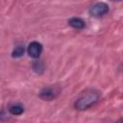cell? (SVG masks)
Wrapping results in <instances>:
<instances>
[{"label":"cell","mask_w":123,"mask_h":123,"mask_svg":"<svg viewBox=\"0 0 123 123\" xmlns=\"http://www.w3.org/2000/svg\"><path fill=\"white\" fill-rule=\"evenodd\" d=\"M101 94L95 89H88L84 91L74 102V108L79 111H85L95 105L100 100Z\"/></svg>","instance_id":"obj_1"},{"label":"cell","mask_w":123,"mask_h":123,"mask_svg":"<svg viewBox=\"0 0 123 123\" xmlns=\"http://www.w3.org/2000/svg\"><path fill=\"white\" fill-rule=\"evenodd\" d=\"M61 89L59 86H45L43 87L40 92H39V97L42 100L45 101H51L53 99H55L59 93H60Z\"/></svg>","instance_id":"obj_2"},{"label":"cell","mask_w":123,"mask_h":123,"mask_svg":"<svg viewBox=\"0 0 123 123\" xmlns=\"http://www.w3.org/2000/svg\"><path fill=\"white\" fill-rule=\"evenodd\" d=\"M109 12V6L104 2H98L89 9V13L94 17H100Z\"/></svg>","instance_id":"obj_3"},{"label":"cell","mask_w":123,"mask_h":123,"mask_svg":"<svg viewBox=\"0 0 123 123\" xmlns=\"http://www.w3.org/2000/svg\"><path fill=\"white\" fill-rule=\"evenodd\" d=\"M27 52L29 54L30 57L32 58H38L42 52V45L41 43L37 42V41H32L27 49Z\"/></svg>","instance_id":"obj_4"},{"label":"cell","mask_w":123,"mask_h":123,"mask_svg":"<svg viewBox=\"0 0 123 123\" xmlns=\"http://www.w3.org/2000/svg\"><path fill=\"white\" fill-rule=\"evenodd\" d=\"M68 24L74 28V29H77V30H81V29H84L85 26H86V22L80 18V17H72L68 20Z\"/></svg>","instance_id":"obj_5"},{"label":"cell","mask_w":123,"mask_h":123,"mask_svg":"<svg viewBox=\"0 0 123 123\" xmlns=\"http://www.w3.org/2000/svg\"><path fill=\"white\" fill-rule=\"evenodd\" d=\"M23 111L24 108L19 103H14L9 106V112L12 115H20L21 113H23Z\"/></svg>","instance_id":"obj_6"},{"label":"cell","mask_w":123,"mask_h":123,"mask_svg":"<svg viewBox=\"0 0 123 123\" xmlns=\"http://www.w3.org/2000/svg\"><path fill=\"white\" fill-rule=\"evenodd\" d=\"M24 46L23 45H17L15 46V48L13 49L12 53V56L13 58H20L21 56H23L24 54Z\"/></svg>","instance_id":"obj_7"},{"label":"cell","mask_w":123,"mask_h":123,"mask_svg":"<svg viewBox=\"0 0 123 123\" xmlns=\"http://www.w3.org/2000/svg\"><path fill=\"white\" fill-rule=\"evenodd\" d=\"M33 70L37 73V74H41L44 71V64L41 62H36L33 63Z\"/></svg>","instance_id":"obj_8"},{"label":"cell","mask_w":123,"mask_h":123,"mask_svg":"<svg viewBox=\"0 0 123 123\" xmlns=\"http://www.w3.org/2000/svg\"><path fill=\"white\" fill-rule=\"evenodd\" d=\"M7 119H9L8 115L5 113L4 111H0V120H1V121H4V120H7Z\"/></svg>","instance_id":"obj_9"},{"label":"cell","mask_w":123,"mask_h":123,"mask_svg":"<svg viewBox=\"0 0 123 123\" xmlns=\"http://www.w3.org/2000/svg\"><path fill=\"white\" fill-rule=\"evenodd\" d=\"M112 1H121V0H112Z\"/></svg>","instance_id":"obj_10"}]
</instances>
